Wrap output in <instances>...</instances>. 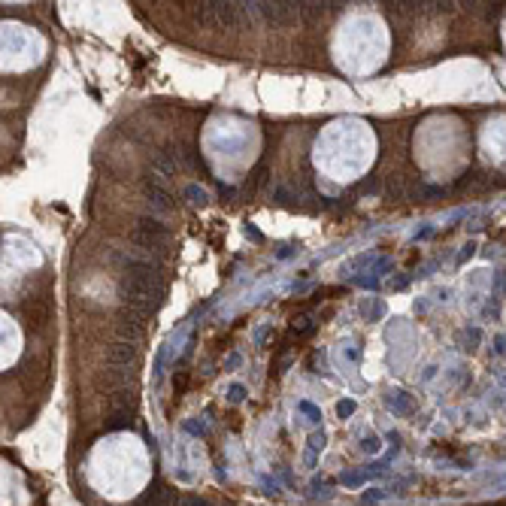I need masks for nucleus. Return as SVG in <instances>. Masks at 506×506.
<instances>
[{"instance_id": "nucleus-1", "label": "nucleus", "mask_w": 506, "mask_h": 506, "mask_svg": "<svg viewBox=\"0 0 506 506\" xmlns=\"http://www.w3.org/2000/svg\"><path fill=\"white\" fill-rule=\"evenodd\" d=\"M197 18L209 27H237L243 22V9L237 4H204L197 9Z\"/></svg>"}, {"instance_id": "nucleus-2", "label": "nucleus", "mask_w": 506, "mask_h": 506, "mask_svg": "<svg viewBox=\"0 0 506 506\" xmlns=\"http://www.w3.org/2000/svg\"><path fill=\"white\" fill-rule=\"evenodd\" d=\"M131 240L142 246V249H164V246L170 243V231L161 222H155V218H140L137 225H133V231H131Z\"/></svg>"}, {"instance_id": "nucleus-3", "label": "nucleus", "mask_w": 506, "mask_h": 506, "mask_svg": "<svg viewBox=\"0 0 506 506\" xmlns=\"http://www.w3.org/2000/svg\"><path fill=\"white\" fill-rule=\"evenodd\" d=\"M146 319L149 316H142V312H133V309H121L119 312V321H116V333L121 340H128V342H133V340H140L142 333H146Z\"/></svg>"}, {"instance_id": "nucleus-4", "label": "nucleus", "mask_w": 506, "mask_h": 506, "mask_svg": "<svg viewBox=\"0 0 506 506\" xmlns=\"http://www.w3.org/2000/svg\"><path fill=\"white\" fill-rule=\"evenodd\" d=\"M258 9H261V15L270 25H291L300 15V6H291V4H258Z\"/></svg>"}, {"instance_id": "nucleus-5", "label": "nucleus", "mask_w": 506, "mask_h": 506, "mask_svg": "<svg viewBox=\"0 0 506 506\" xmlns=\"http://www.w3.org/2000/svg\"><path fill=\"white\" fill-rule=\"evenodd\" d=\"M107 361L112 367H131L133 361H137V346L128 340H119V342H112V346L107 349Z\"/></svg>"}, {"instance_id": "nucleus-6", "label": "nucleus", "mask_w": 506, "mask_h": 506, "mask_svg": "<svg viewBox=\"0 0 506 506\" xmlns=\"http://www.w3.org/2000/svg\"><path fill=\"white\" fill-rule=\"evenodd\" d=\"M137 506H176V491L155 485V488H149V491L137 500Z\"/></svg>"}, {"instance_id": "nucleus-7", "label": "nucleus", "mask_w": 506, "mask_h": 506, "mask_svg": "<svg viewBox=\"0 0 506 506\" xmlns=\"http://www.w3.org/2000/svg\"><path fill=\"white\" fill-rule=\"evenodd\" d=\"M25 316L31 319L36 328H43L46 321L52 319V307H49V300H31V303H25Z\"/></svg>"}, {"instance_id": "nucleus-8", "label": "nucleus", "mask_w": 506, "mask_h": 506, "mask_svg": "<svg viewBox=\"0 0 506 506\" xmlns=\"http://www.w3.org/2000/svg\"><path fill=\"white\" fill-rule=\"evenodd\" d=\"M146 197H149V206H155L158 213H170V209H173L170 194L161 185H146Z\"/></svg>"}]
</instances>
